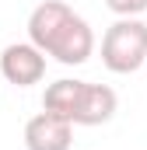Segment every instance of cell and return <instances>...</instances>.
<instances>
[{
	"mask_svg": "<svg viewBox=\"0 0 147 150\" xmlns=\"http://www.w3.org/2000/svg\"><path fill=\"white\" fill-rule=\"evenodd\" d=\"M28 42L63 67H81L95 56L91 25L63 0H42L28 14Z\"/></svg>",
	"mask_w": 147,
	"mask_h": 150,
	"instance_id": "6da1fadb",
	"label": "cell"
},
{
	"mask_svg": "<svg viewBox=\"0 0 147 150\" xmlns=\"http://www.w3.org/2000/svg\"><path fill=\"white\" fill-rule=\"evenodd\" d=\"M147 63V25L140 18H116L102 35V67L109 74H137Z\"/></svg>",
	"mask_w": 147,
	"mask_h": 150,
	"instance_id": "7a4b0ae2",
	"label": "cell"
},
{
	"mask_svg": "<svg viewBox=\"0 0 147 150\" xmlns=\"http://www.w3.org/2000/svg\"><path fill=\"white\" fill-rule=\"evenodd\" d=\"M119 108V98L109 84H81V98H77V112H74V126H105Z\"/></svg>",
	"mask_w": 147,
	"mask_h": 150,
	"instance_id": "5b68a950",
	"label": "cell"
},
{
	"mask_svg": "<svg viewBox=\"0 0 147 150\" xmlns=\"http://www.w3.org/2000/svg\"><path fill=\"white\" fill-rule=\"evenodd\" d=\"M70 147H74V126L67 119L39 112L25 122V150H70Z\"/></svg>",
	"mask_w": 147,
	"mask_h": 150,
	"instance_id": "277c9868",
	"label": "cell"
},
{
	"mask_svg": "<svg viewBox=\"0 0 147 150\" xmlns=\"http://www.w3.org/2000/svg\"><path fill=\"white\" fill-rule=\"evenodd\" d=\"M81 84H84V80H70V77L53 80V84L46 87V94H42V112L56 115V119H67V122L74 126L77 98H81Z\"/></svg>",
	"mask_w": 147,
	"mask_h": 150,
	"instance_id": "8992f818",
	"label": "cell"
},
{
	"mask_svg": "<svg viewBox=\"0 0 147 150\" xmlns=\"http://www.w3.org/2000/svg\"><path fill=\"white\" fill-rule=\"evenodd\" d=\"M144 70H147V63H144Z\"/></svg>",
	"mask_w": 147,
	"mask_h": 150,
	"instance_id": "ba28073f",
	"label": "cell"
},
{
	"mask_svg": "<svg viewBox=\"0 0 147 150\" xmlns=\"http://www.w3.org/2000/svg\"><path fill=\"white\" fill-rule=\"evenodd\" d=\"M105 7L116 18H140L147 11V0H105Z\"/></svg>",
	"mask_w": 147,
	"mask_h": 150,
	"instance_id": "52a82bcc",
	"label": "cell"
},
{
	"mask_svg": "<svg viewBox=\"0 0 147 150\" xmlns=\"http://www.w3.org/2000/svg\"><path fill=\"white\" fill-rule=\"evenodd\" d=\"M0 77L14 87H32L46 77V52L32 42H11L0 52Z\"/></svg>",
	"mask_w": 147,
	"mask_h": 150,
	"instance_id": "3957f363",
	"label": "cell"
}]
</instances>
